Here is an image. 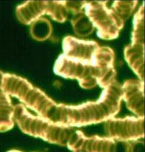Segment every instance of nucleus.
<instances>
[{"instance_id":"1","label":"nucleus","mask_w":145,"mask_h":152,"mask_svg":"<svg viewBox=\"0 0 145 152\" xmlns=\"http://www.w3.org/2000/svg\"><path fill=\"white\" fill-rule=\"evenodd\" d=\"M62 48L53 68L57 75L77 80L84 89L96 86L104 88L116 80L115 54L109 47L68 35L63 38Z\"/></svg>"},{"instance_id":"2","label":"nucleus","mask_w":145,"mask_h":152,"mask_svg":"<svg viewBox=\"0 0 145 152\" xmlns=\"http://www.w3.org/2000/svg\"><path fill=\"white\" fill-rule=\"evenodd\" d=\"M13 119L24 134L39 138L50 144L67 146L70 150L83 133L34 115L22 103L14 106Z\"/></svg>"},{"instance_id":"3","label":"nucleus","mask_w":145,"mask_h":152,"mask_svg":"<svg viewBox=\"0 0 145 152\" xmlns=\"http://www.w3.org/2000/svg\"><path fill=\"white\" fill-rule=\"evenodd\" d=\"M108 3L107 1H85L83 10L97 30L98 37L112 40L119 37L125 22L107 7Z\"/></svg>"},{"instance_id":"4","label":"nucleus","mask_w":145,"mask_h":152,"mask_svg":"<svg viewBox=\"0 0 145 152\" xmlns=\"http://www.w3.org/2000/svg\"><path fill=\"white\" fill-rule=\"evenodd\" d=\"M104 130L110 139L127 142L137 141L144 138V118L114 117L104 122Z\"/></svg>"},{"instance_id":"5","label":"nucleus","mask_w":145,"mask_h":152,"mask_svg":"<svg viewBox=\"0 0 145 152\" xmlns=\"http://www.w3.org/2000/svg\"><path fill=\"white\" fill-rule=\"evenodd\" d=\"M72 152H129L130 142L101 137L86 136L84 133L72 146Z\"/></svg>"},{"instance_id":"6","label":"nucleus","mask_w":145,"mask_h":152,"mask_svg":"<svg viewBox=\"0 0 145 152\" xmlns=\"http://www.w3.org/2000/svg\"><path fill=\"white\" fill-rule=\"evenodd\" d=\"M131 40V44L124 48V59L139 80L144 82V27H133Z\"/></svg>"},{"instance_id":"7","label":"nucleus","mask_w":145,"mask_h":152,"mask_svg":"<svg viewBox=\"0 0 145 152\" xmlns=\"http://www.w3.org/2000/svg\"><path fill=\"white\" fill-rule=\"evenodd\" d=\"M122 100L138 118H144V82L130 79L122 85Z\"/></svg>"},{"instance_id":"8","label":"nucleus","mask_w":145,"mask_h":152,"mask_svg":"<svg viewBox=\"0 0 145 152\" xmlns=\"http://www.w3.org/2000/svg\"><path fill=\"white\" fill-rule=\"evenodd\" d=\"M49 1H27L16 8V16L24 25H31L42 15H48Z\"/></svg>"},{"instance_id":"9","label":"nucleus","mask_w":145,"mask_h":152,"mask_svg":"<svg viewBox=\"0 0 145 152\" xmlns=\"http://www.w3.org/2000/svg\"><path fill=\"white\" fill-rule=\"evenodd\" d=\"M4 72L0 70V132L11 130L15 126L13 119L14 105L10 96L2 87Z\"/></svg>"},{"instance_id":"10","label":"nucleus","mask_w":145,"mask_h":152,"mask_svg":"<svg viewBox=\"0 0 145 152\" xmlns=\"http://www.w3.org/2000/svg\"><path fill=\"white\" fill-rule=\"evenodd\" d=\"M30 34L33 39L40 42L46 40L51 37L53 27L51 22L46 18L37 19L30 25Z\"/></svg>"},{"instance_id":"11","label":"nucleus","mask_w":145,"mask_h":152,"mask_svg":"<svg viewBox=\"0 0 145 152\" xmlns=\"http://www.w3.org/2000/svg\"><path fill=\"white\" fill-rule=\"evenodd\" d=\"M70 22L75 34L81 37L89 35L94 30V26L83 12V10L72 15Z\"/></svg>"},{"instance_id":"12","label":"nucleus","mask_w":145,"mask_h":152,"mask_svg":"<svg viewBox=\"0 0 145 152\" xmlns=\"http://www.w3.org/2000/svg\"><path fill=\"white\" fill-rule=\"evenodd\" d=\"M70 11L66 1H49V11L48 15L52 20L58 22H64L68 20Z\"/></svg>"},{"instance_id":"13","label":"nucleus","mask_w":145,"mask_h":152,"mask_svg":"<svg viewBox=\"0 0 145 152\" xmlns=\"http://www.w3.org/2000/svg\"><path fill=\"white\" fill-rule=\"evenodd\" d=\"M138 4V1H114L111 9L125 22L130 17Z\"/></svg>"},{"instance_id":"14","label":"nucleus","mask_w":145,"mask_h":152,"mask_svg":"<svg viewBox=\"0 0 145 152\" xmlns=\"http://www.w3.org/2000/svg\"><path fill=\"white\" fill-rule=\"evenodd\" d=\"M129 152H144V142L142 141H134L130 142Z\"/></svg>"},{"instance_id":"15","label":"nucleus","mask_w":145,"mask_h":152,"mask_svg":"<svg viewBox=\"0 0 145 152\" xmlns=\"http://www.w3.org/2000/svg\"><path fill=\"white\" fill-rule=\"evenodd\" d=\"M7 152H22L21 151H19V150H10V151H9Z\"/></svg>"}]
</instances>
